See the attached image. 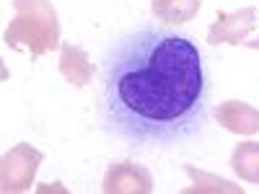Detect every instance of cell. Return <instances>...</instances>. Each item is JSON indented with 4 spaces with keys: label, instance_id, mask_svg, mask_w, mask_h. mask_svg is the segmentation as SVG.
I'll return each mask as SVG.
<instances>
[{
    "label": "cell",
    "instance_id": "obj_11",
    "mask_svg": "<svg viewBox=\"0 0 259 194\" xmlns=\"http://www.w3.org/2000/svg\"><path fill=\"white\" fill-rule=\"evenodd\" d=\"M244 44H246L249 50H259V36H256L254 41H244Z\"/></svg>",
    "mask_w": 259,
    "mask_h": 194
},
{
    "label": "cell",
    "instance_id": "obj_3",
    "mask_svg": "<svg viewBox=\"0 0 259 194\" xmlns=\"http://www.w3.org/2000/svg\"><path fill=\"white\" fill-rule=\"evenodd\" d=\"M41 161H45V153H39L36 148L26 142L11 148L3 156V166H0V189L6 194L26 191L36 176V168Z\"/></svg>",
    "mask_w": 259,
    "mask_h": 194
},
{
    "label": "cell",
    "instance_id": "obj_5",
    "mask_svg": "<svg viewBox=\"0 0 259 194\" xmlns=\"http://www.w3.org/2000/svg\"><path fill=\"white\" fill-rule=\"evenodd\" d=\"M101 189L106 194H148L153 191V176H150V171L145 166L122 161V163L109 166Z\"/></svg>",
    "mask_w": 259,
    "mask_h": 194
},
{
    "label": "cell",
    "instance_id": "obj_8",
    "mask_svg": "<svg viewBox=\"0 0 259 194\" xmlns=\"http://www.w3.org/2000/svg\"><path fill=\"white\" fill-rule=\"evenodd\" d=\"M231 168L239 179L249 184H259V142H241L231 153Z\"/></svg>",
    "mask_w": 259,
    "mask_h": 194
},
{
    "label": "cell",
    "instance_id": "obj_9",
    "mask_svg": "<svg viewBox=\"0 0 259 194\" xmlns=\"http://www.w3.org/2000/svg\"><path fill=\"white\" fill-rule=\"evenodd\" d=\"M153 16L166 24H187L197 16L200 0H153Z\"/></svg>",
    "mask_w": 259,
    "mask_h": 194
},
{
    "label": "cell",
    "instance_id": "obj_1",
    "mask_svg": "<svg viewBox=\"0 0 259 194\" xmlns=\"http://www.w3.org/2000/svg\"><path fill=\"white\" fill-rule=\"evenodd\" d=\"M99 124L133 150L200 140L210 83L197 41L153 21L117 36L101 57Z\"/></svg>",
    "mask_w": 259,
    "mask_h": 194
},
{
    "label": "cell",
    "instance_id": "obj_10",
    "mask_svg": "<svg viewBox=\"0 0 259 194\" xmlns=\"http://www.w3.org/2000/svg\"><path fill=\"white\" fill-rule=\"evenodd\" d=\"M184 171L194 179V186H197V184H207V186H202V191H233V194H241L244 191L241 186H236L231 181H223V179H215V176L202 174V171H197L194 166H184Z\"/></svg>",
    "mask_w": 259,
    "mask_h": 194
},
{
    "label": "cell",
    "instance_id": "obj_6",
    "mask_svg": "<svg viewBox=\"0 0 259 194\" xmlns=\"http://www.w3.org/2000/svg\"><path fill=\"white\" fill-rule=\"evenodd\" d=\"M215 119L223 129L236 135H256L259 132V112L246 101H226L215 109Z\"/></svg>",
    "mask_w": 259,
    "mask_h": 194
},
{
    "label": "cell",
    "instance_id": "obj_7",
    "mask_svg": "<svg viewBox=\"0 0 259 194\" xmlns=\"http://www.w3.org/2000/svg\"><path fill=\"white\" fill-rule=\"evenodd\" d=\"M60 73L75 88H85L94 80V65L89 62V55H85L80 47L65 41L62 44V57H60Z\"/></svg>",
    "mask_w": 259,
    "mask_h": 194
},
{
    "label": "cell",
    "instance_id": "obj_4",
    "mask_svg": "<svg viewBox=\"0 0 259 194\" xmlns=\"http://www.w3.org/2000/svg\"><path fill=\"white\" fill-rule=\"evenodd\" d=\"M254 26H256V11L251 6L236 13H218V18L212 21L205 34V41L207 44H244Z\"/></svg>",
    "mask_w": 259,
    "mask_h": 194
},
{
    "label": "cell",
    "instance_id": "obj_2",
    "mask_svg": "<svg viewBox=\"0 0 259 194\" xmlns=\"http://www.w3.org/2000/svg\"><path fill=\"white\" fill-rule=\"evenodd\" d=\"M16 18L6 29V47H26L31 60L60 47V18L50 0H13Z\"/></svg>",
    "mask_w": 259,
    "mask_h": 194
}]
</instances>
